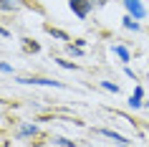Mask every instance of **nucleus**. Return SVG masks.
Returning <instances> with one entry per match:
<instances>
[{"label":"nucleus","mask_w":149,"mask_h":147,"mask_svg":"<svg viewBox=\"0 0 149 147\" xmlns=\"http://www.w3.org/2000/svg\"><path fill=\"white\" fill-rule=\"evenodd\" d=\"M68 5H71V10H73L81 20H86L88 13H91V5H94V3H91V0H68Z\"/></svg>","instance_id":"1"},{"label":"nucleus","mask_w":149,"mask_h":147,"mask_svg":"<svg viewBox=\"0 0 149 147\" xmlns=\"http://www.w3.org/2000/svg\"><path fill=\"white\" fill-rule=\"evenodd\" d=\"M126 10L134 15V20H141V18L147 15V10H144V5H141V0H124Z\"/></svg>","instance_id":"2"},{"label":"nucleus","mask_w":149,"mask_h":147,"mask_svg":"<svg viewBox=\"0 0 149 147\" xmlns=\"http://www.w3.org/2000/svg\"><path fill=\"white\" fill-rule=\"evenodd\" d=\"M23 84H40V86H63L61 81H53V79H18Z\"/></svg>","instance_id":"3"},{"label":"nucleus","mask_w":149,"mask_h":147,"mask_svg":"<svg viewBox=\"0 0 149 147\" xmlns=\"http://www.w3.org/2000/svg\"><path fill=\"white\" fill-rule=\"evenodd\" d=\"M141 96H144V89L136 86L134 94H132V99H129V107H132V109H139V107H141Z\"/></svg>","instance_id":"4"},{"label":"nucleus","mask_w":149,"mask_h":147,"mask_svg":"<svg viewBox=\"0 0 149 147\" xmlns=\"http://www.w3.org/2000/svg\"><path fill=\"white\" fill-rule=\"evenodd\" d=\"M101 134H104V137H109V139H114V142H119L121 147H126V145H129V139H126V137H121V134H116L114 129H101Z\"/></svg>","instance_id":"5"},{"label":"nucleus","mask_w":149,"mask_h":147,"mask_svg":"<svg viewBox=\"0 0 149 147\" xmlns=\"http://www.w3.org/2000/svg\"><path fill=\"white\" fill-rule=\"evenodd\" d=\"M31 134H38V127L36 124H23L20 127V137H31Z\"/></svg>","instance_id":"6"},{"label":"nucleus","mask_w":149,"mask_h":147,"mask_svg":"<svg viewBox=\"0 0 149 147\" xmlns=\"http://www.w3.org/2000/svg\"><path fill=\"white\" fill-rule=\"evenodd\" d=\"M48 33H51L53 38H58V41H68V36H66L63 31H58V28H53V25H48Z\"/></svg>","instance_id":"7"},{"label":"nucleus","mask_w":149,"mask_h":147,"mask_svg":"<svg viewBox=\"0 0 149 147\" xmlns=\"http://www.w3.org/2000/svg\"><path fill=\"white\" fill-rule=\"evenodd\" d=\"M124 28H129V31H139L141 25H139V23H136V20H134V18H132V15H126V18H124Z\"/></svg>","instance_id":"8"},{"label":"nucleus","mask_w":149,"mask_h":147,"mask_svg":"<svg viewBox=\"0 0 149 147\" xmlns=\"http://www.w3.org/2000/svg\"><path fill=\"white\" fill-rule=\"evenodd\" d=\"M114 53H116L121 61H129V51H126L124 46H114Z\"/></svg>","instance_id":"9"},{"label":"nucleus","mask_w":149,"mask_h":147,"mask_svg":"<svg viewBox=\"0 0 149 147\" xmlns=\"http://www.w3.org/2000/svg\"><path fill=\"white\" fill-rule=\"evenodd\" d=\"M53 142H56V145H61V147H76V142H71V139H66V137H56Z\"/></svg>","instance_id":"10"},{"label":"nucleus","mask_w":149,"mask_h":147,"mask_svg":"<svg viewBox=\"0 0 149 147\" xmlns=\"http://www.w3.org/2000/svg\"><path fill=\"white\" fill-rule=\"evenodd\" d=\"M0 10H15V3H10V0H0Z\"/></svg>","instance_id":"11"},{"label":"nucleus","mask_w":149,"mask_h":147,"mask_svg":"<svg viewBox=\"0 0 149 147\" xmlns=\"http://www.w3.org/2000/svg\"><path fill=\"white\" fill-rule=\"evenodd\" d=\"M101 86L106 89V91H114V94L119 91V86H116V84H111V81H101Z\"/></svg>","instance_id":"12"},{"label":"nucleus","mask_w":149,"mask_h":147,"mask_svg":"<svg viewBox=\"0 0 149 147\" xmlns=\"http://www.w3.org/2000/svg\"><path fill=\"white\" fill-rule=\"evenodd\" d=\"M25 48H28V51H38V43H36V41H25Z\"/></svg>","instance_id":"13"},{"label":"nucleus","mask_w":149,"mask_h":147,"mask_svg":"<svg viewBox=\"0 0 149 147\" xmlns=\"http://www.w3.org/2000/svg\"><path fill=\"white\" fill-rule=\"evenodd\" d=\"M68 51H71L73 56H81V46H68Z\"/></svg>","instance_id":"14"},{"label":"nucleus","mask_w":149,"mask_h":147,"mask_svg":"<svg viewBox=\"0 0 149 147\" xmlns=\"http://www.w3.org/2000/svg\"><path fill=\"white\" fill-rule=\"evenodd\" d=\"M63 66V69H76V63H71V61H58Z\"/></svg>","instance_id":"15"},{"label":"nucleus","mask_w":149,"mask_h":147,"mask_svg":"<svg viewBox=\"0 0 149 147\" xmlns=\"http://www.w3.org/2000/svg\"><path fill=\"white\" fill-rule=\"evenodd\" d=\"M0 71H13V69H10L8 63H0Z\"/></svg>","instance_id":"16"},{"label":"nucleus","mask_w":149,"mask_h":147,"mask_svg":"<svg viewBox=\"0 0 149 147\" xmlns=\"http://www.w3.org/2000/svg\"><path fill=\"white\" fill-rule=\"evenodd\" d=\"M0 36H8V31H5V28H3V25H0Z\"/></svg>","instance_id":"17"},{"label":"nucleus","mask_w":149,"mask_h":147,"mask_svg":"<svg viewBox=\"0 0 149 147\" xmlns=\"http://www.w3.org/2000/svg\"><path fill=\"white\" fill-rule=\"evenodd\" d=\"M126 147H129V145H126Z\"/></svg>","instance_id":"18"}]
</instances>
